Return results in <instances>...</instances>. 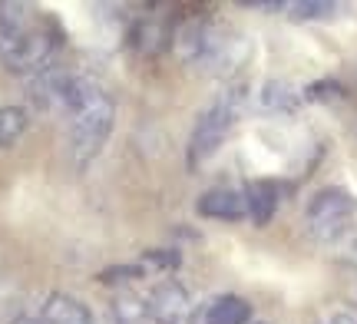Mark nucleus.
Instances as JSON below:
<instances>
[{
    "label": "nucleus",
    "mask_w": 357,
    "mask_h": 324,
    "mask_svg": "<svg viewBox=\"0 0 357 324\" xmlns=\"http://www.w3.org/2000/svg\"><path fill=\"white\" fill-rule=\"evenodd\" d=\"M172 47L189 66L199 70H229L238 63L242 56V40L222 30V26L208 24V20H185L172 33Z\"/></svg>",
    "instance_id": "nucleus-1"
},
{
    "label": "nucleus",
    "mask_w": 357,
    "mask_h": 324,
    "mask_svg": "<svg viewBox=\"0 0 357 324\" xmlns=\"http://www.w3.org/2000/svg\"><path fill=\"white\" fill-rule=\"evenodd\" d=\"M113 126H116V103L113 96L100 86L70 113V156H73V166L86 169L93 159L100 156L102 146L109 143V136H113Z\"/></svg>",
    "instance_id": "nucleus-2"
},
{
    "label": "nucleus",
    "mask_w": 357,
    "mask_h": 324,
    "mask_svg": "<svg viewBox=\"0 0 357 324\" xmlns=\"http://www.w3.org/2000/svg\"><path fill=\"white\" fill-rule=\"evenodd\" d=\"M242 93H222L215 103L205 109L202 116L195 119V130L189 136V169H199L202 162L215 156L222 143H225V136L231 132L235 126V119H238V109H242Z\"/></svg>",
    "instance_id": "nucleus-3"
},
{
    "label": "nucleus",
    "mask_w": 357,
    "mask_h": 324,
    "mask_svg": "<svg viewBox=\"0 0 357 324\" xmlns=\"http://www.w3.org/2000/svg\"><path fill=\"white\" fill-rule=\"evenodd\" d=\"M357 215V199L347 189H321L311 202H307L305 222H307V232L314 235L318 242H334L347 232L351 219Z\"/></svg>",
    "instance_id": "nucleus-4"
},
{
    "label": "nucleus",
    "mask_w": 357,
    "mask_h": 324,
    "mask_svg": "<svg viewBox=\"0 0 357 324\" xmlns=\"http://www.w3.org/2000/svg\"><path fill=\"white\" fill-rule=\"evenodd\" d=\"M53 53H56V40L40 30L30 26L26 33H20L17 40L0 43V63L7 66L10 73H26V77H37L40 70H47L53 63Z\"/></svg>",
    "instance_id": "nucleus-5"
},
{
    "label": "nucleus",
    "mask_w": 357,
    "mask_h": 324,
    "mask_svg": "<svg viewBox=\"0 0 357 324\" xmlns=\"http://www.w3.org/2000/svg\"><path fill=\"white\" fill-rule=\"evenodd\" d=\"M146 308H149V321L153 324H185L192 314V295L185 285L169 278V281H159L149 291Z\"/></svg>",
    "instance_id": "nucleus-6"
},
{
    "label": "nucleus",
    "mask_w": 357,
    "mask_h": 324,
    "mask_svg": "<svg viewBox=\"0 0 357 324\" xmlns=\"http://www.w3.org/2000/svg\"><path fill=\"white\" fill-rule=\"evenodd\" d=\"M73 77L77 73L60 63H50L47 70H40L37 77H30V86H26L30 103L40 106V109H66V96H70V86H73Z\"/></svg>",
    "instance_id": "nucleus-7"
},
{
    "label": "nucleus",
    "mask_w": 357,
    "mask_h": 324,
    "mask_svg": "<svg viewBox=\"0 0 357 324\" xmlns=\"http://www.w3.org/2000/svg\"><path fill=\"white\" fill-rule=\"evenodd\" d=\"M199 215L205 219H218V222H238L248 215V202H245V192L238 189H208V192L199 195Z\"/></svg>",
    "instance_id": "nucleus-8"
},
{
    "label": "nucleus",
    "mask_w": 357,
    "mask_h": 324,
    "mask_svg": "<svg viewBox=\"0 0 357 324\" xmlns=\"http://www.w3.org/2000/svg\"><path fill=\"white\" fill-rule=\"evenodd\" d=\"M40 321L43 324H93V314L79 298L63 295V291H53L47 295L43 308H40Z\"/></svg>",
    "instance_id": "nucleus-9"
},
{
    "label": "nucleus",
    "mask_w": 357,
    "mask_h": 324,
    "mask_svg": "<svg viewBox=\"0 0 357 324\" xmlns=\"http://www.w3.org/2000/svg\"><path fill=\"white\" fill-rule=\"evenodd\" d=\"M169 40H172V33L162 26V20H139L129 33V43L139 56H159L169 47Z\"/></svg>",
    "instance_id": "nucleus-10"
},
{
    "label": "nucleus",
    "mask_w": 357,
    "mask_h": 324,
    "mask_svg": "<svg viewBox=\"0 0 357 324\" xmlns=\"http://www.w3.org/2000/svg\"><path fill=\"white\" fill-rule=\"evenodd\" d=\"M245 202H248V215L255 222L258 229L271 222L275 215V208H278V189H275V182H252L248 189H245Z\"/></svg>",
    "instance_id": "nucleus-11"
},
{
    "label": "nucleus",
    "mask_w": 357,
    "mask_h": 324,
    "mask_svg": "<svg viewBox=\"0 0 357 324\" xmlns=\"http://www.w3.org/2000/svg\"><path fill=\"white\" fill-rule=\"evenodd\" d=\"M252 304L238 295H222L205 308V324H248Z\"/></svg>",
    "instance_id": "nucleus-12"
},
{
    "label": "nucleus",
    "mask_w": 357,
    "mask_h": 324,
    "mask_svg": "<svg viewBox=\"0 0 357 324\" xmlns=\"http://www.w3.org/2000/svg\"><path fill=\"white\" fill-rule=\"evenodd\" d=\"M258 100H261V106H265L268 113H294L298 103H301V96L284 79H268L265 86H261V93H258Z\"/></svg>",
    "instance_id": "nucleus-13"
},
{
    "label": "nucleus",
    "mask_w": 357,
    "mask_h": 324,
    "mask_svg": "<svg viewBox=\"0 0 357 324\" xmlns=\"http://www.w3.org/2000/svg\"><path fill=\"white\" fill-rule=\"evenodd\" d=\"M26 109L20 106H0V149H10L26 132Z\"/></svg>",
    "instance_id": "nucleus-14"
},
{
    "label": "nucleus",
    "mask_w": 357,
    "mask_h": 324,
    "mask_svg": "<svg viewBox=\"0 0 357 324\" xmlns=\"http://www.w3.org/2000/svg\"><path fill=\"white\" fill-rule=\"evenodd\" d=\"M113 321L116 324H149V308L136 295L123 291V295L113 298Z\"/></svg>",
    "instance_id": "nucleus-15"
},
{
    "label": "nucleus",
    "mask_w": 357,
    "mask_h": 324,
    "mask_svg": "<svg viewBox=\"0 0 357 324\" xmlns=\"http://www.w3.org/2000/svg\"><path fill=\"white\" fill-rule=\"evenodd\" d=\"M284 10L294 20H328V17L341 10V3H331V0H294Z\"/></svg>",
    "instance_id": "nucleus-16"
},
{
    "label": "nucleus",
    "mask_w": 357,
    "mask_h": 324,
    "mask_svg": "<svg viewBox=\"0 0 357 324\" xmlns=\"http://www.w3.org/2000/svg\"><path fill=\"white\" fill-rule=\"evenodd\" d=\"M146 261L155 265V268H178L182 255H178L176 248H155V252H146Z\"/></svg>",
    "instance_id": "nucleus-17"
},
{
    "label": "nucleus",
    "mask_w": 357,
    "mask_h": 324,
    "mask_svg": "<svg viewBox=\"0 0 357 324\" xmlns=\"http://www.w3.org/2000/svg\"><path fill=\"white\" fill-rule=\"evenodd\" d=\"M331 96H341L337 83H314V86H307V100H331Z\"/></svg>",
    "instance_id": "nucleus-18"
},
{
    "label": "nucleus",
    "mask_w": 357,
    "mask_h": 324,
    "mask_svg": "<svg viewBox=\"0 0 357 324\" xmlns=\"http://www.w3.org/2000/svg\"><path fill=\"white\" fill-rule=\"evenodd\" d=\"M328 324H357V318L351 311H337V314H331V318H328Z\"/></svg>",
    "instance_id": "nucleus-19"
},
{
    "label": "nucleus",
    "mask_w": 357,
    "mask_h": 324,
    "mask_svg": "<svg viewBox=\"0 0 357 324\" xmlns=\"http://www.w3.org/2000/svg\"><path fill=\"white\" fill-rule=\"evenodd\" d=\"M13 324H43V321H40V318H17Z\"/></svg>",
    "instance_id": "nucleus-20"
},
{
    "label": "nucleus",
    "mask_w": 357,
    "mask_h": 324,
    "mask_svg": "<svg viewBox=\"0 0 357 324\" xmlns=\"http://www.w3.org/2000/svg\"><path fill=\"white\" fill-rule=\"evenodd\" d=\"M351 259H354V261H357V245H354V255H351Z\"/></svg>",
    "instance_id": "nucleus-21"
}]
</instances>
